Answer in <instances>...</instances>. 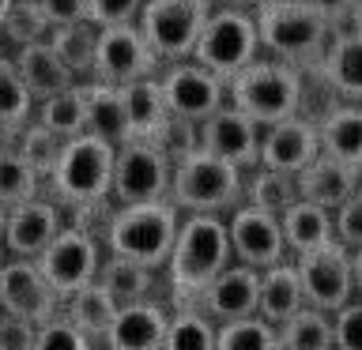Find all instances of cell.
<instances>
[{"mask_svg":"<svg viewBox=\"0 0 362 350\" xmlns=\"http://www.w3.org/2000/svg\"><path fill=\"white\" fill-rule=\"evenodd\" d=\"M245 192H249V203H257V207H264L272 215L291 211L294 203L302 200L298 174L272 169V166H253V177L245 181Z\"/></svg>","mask_w":362,"mask_h":350,"instance_id":"836d02e7","label":"cell"},{"mask_svg":"<svg viewBox=\"0 0 362 350\" xmlns=\"http://www.w3.org/2000/svg\"><path fill=\"white\" fill-rule=\"evenodd\" d=\"M260 49L298 68H321L332 23L313 0H260L257 4Z\"/></svg>","mask_w":362,"mask_h":350,"instance_id":"7a4b0ae2","label":"cell"},{"mask_svg":"<svg viewBox=\"0 0 362 350\" xmlns=\"http://www.w3.org/2000/svg\"><path fill=\"white\" fill-rule=\"evenodd\" d=\"M0 267H4V253H0Z\"/></svg>","mask_w":362,"mask_h":350,"instance_id":"11a10c76","label":"cell"},{"mask_svg":"<svg viewBox=\"0 0 362 350\" xmlns=\"http://www.w3.org/2000/svg\"><path fill=\"white\" fill-rule=\"evenodd\" d=\"M45 16H49L53 27H64V23L87 19L90 16V0H42Z\"/></svg>","mask_w":362,"mask_h":350,"instance_id":"7dc6e473","label":"cell"},{"mask_svg":"<svg viewBox=\"0 0 362 350\" xmlns=\"http://www.w3.org/2000/svg\"><path fill=\"white\" fill-rule=\"evenodd\" d=\"M317 155H321V128L298 113L287 121L264 124V132H260V166L302 174Z\"/></svg>","mask_w":362,"mask_h":350,"instance_id":"ac0fdd59","label":"cell"},{"mask_svg":"<svg viewBox=\"0 0 362 350\" xmlns=\"http://www.w3.org/2000/svg\"><path fill=\"white\" fill-rule=\"evenodd\" d=\"M166 327H170V316L158 301L151 298L129 301V305H121L106 346L110 350H163Z\"/></svg>","mask_w":362,"mask_h":350,"instance_id":"ffe728a7","label":"cell"},{"mask_svg":"<svg viewBox=\"0 0 362 350\" xmlns=\"http://www.w3.org/2000/svg\"><path fill=\"white\" fill-rule=\"evenodd\" d=\"M42 181L45 177L16 151V147H11V151L0 147V203L16 207V203H23V200H34Z\"/></svg>","mask_w":362,"mask_h":350,"instance_id":"f35d334b","label":"cell"},{"mask_svg":"<svg viewBox=\"0 0 362 350\" xmlns=\"http://www.w3.org/2000/svg\"><path fill=\"white\" fill-rule=\"evenodd\" d=\"M155 271L158 267H147L132 256H121V253H110V260H102L98 267V282L106 286L121 305L129 301H140V298H151L155 290Z\"/></svg>","mask_w":362,"mask_h":350,"instance_id":"4dcf8cb0","label":"cell"},{"mask_svg":"<svg viewBox=\"0 0 362 350\" xmlns=\"http://www.w3.org/2000/svg\"><path fill=\"white\" fill-rule=\"evenodd\" d=\"M336 316V346L339 350H362V301H347Z\"/></svg>","mask_w":362,"mask_h":350,"instance_id":"f6af8a7d","label":"cell"},{"mask_svg":"<svg viewBox=\"0 0 362 350\" xmlns=\"http://www.w3.org/2000/svg\"><path fill=\"white\" fill-rule=\"evenodd\" d=\"M49 42H53V49L64 56V64L72 68L76 76H83V72L95 76L102 23H95L90 16L87 19H76V23H64V27H53L49 30Z\"/></svg>","mask_w":362,"mask_h":350,"instance_id":"f1b7e54d","label":"cell"},{"mask_svg":"<svg viewBox=\"0 0 362 350\" xmlns=\"http://www.w3.org/2000/svg\"><path fill=\"white\" fill-rule=\"evenodd\" d=\"M257 49H260L257 16H249L245 8H211L197 38V49H192V61L211 68L215 76L230 79L234 72H242L245 64L257 61Z\"/></svg>","mask_w":362,"mask_h":350,"instance_id":"52a82bcc","label":"cell"},{"mask_svg":"<svg viewBox=\"0 0 362 350\" xmlns=\"http://www.w3.org/2000/svg\"><path fill=\"white\" fill-rule=\"evenodd\" d=\"M260 132H264V124L253 121L245 109H238L234 102H226L223 109L200 121V147L242 169H253L260 166Z\"/></svg>","mask_w":362,"mask_h":350,"instance_id":"2e32d148","label":"cell"},{"mask_svg":"<svg viewBox=\"0 0 362 350\" xmlns=\"http://www.w3.org/2000/svg\"><path fill=\"white\" fill-rule=\"evenodd\" d=\"M245 169L226 162V158L197 147L189 158L174 166V185H170V200L181 211H226L238 207L245 192Z\"/></svg>","mask_w":362,"mask_h":350,"instance_id":"8992f818","label":"cell"},{"mask_svg":"<svg viewBox=\"0 0 362 350\" xmlns=\"http://www.w3.org/2000/svg\"><path fill=\"white\" fill-rule=\"evenodd\" d=\"M64 135L61 132H53L49 124H42L38 117H30L23 128L16 132V151L27 158V162L38 169V174L49 181V174H53V166L61 162V155H64Z\"/></svg>","mask_w":362,"mask_h":350,"instance_id":"d590c367","label":"cell"},{"mask_svg":"<svg viewBox=\"0 0 362 350\" xmlns=\"http://www.w3.org/2000/svg\"><path fill=\"white\" fill-rule=\"evenodd\" d=\"M174 185V162L163 147L147 135H132L117 147L113 162V200L117 203H140V200H163Z\"/></svg>","mask_w":362,"mask_h":350,"instance_id":"9c48e42d","label":"cell"},{"mask_svg":"<svg viewBox=\"0 0 362 350\" xmlns=\"http://www.w3.org/2000/svg\"><path fill=\"white\" fill-rule=\"evenodd\" d=\"M219 350H283L279 346V324L268 316L249 313L219 324Z\"/></svg>","mask_w":362,"mask_h":350,"instance_id":"8d00e7d4","label":"cell"},{"mask_svg":"<svg viewBox=\"0 0 362 350\" xmlns=\"http://www.w3.org/2000/svg\"><path fill=\"white\" fill-rule=\"evenodd\" d=\"M0 350H38V324L0 313Z\"/></svg>","mask_w":362,"mask_h":350,"instance_id":"7bdbcfd3","label":"cell"},{"mask_svg":"<svg viewBox=\"0 0 362 350\" xmlns=\"http://www.w3.org/2000/svg\"><path fill=\"white\" fill-rule=\"evenodd\" d=\"M325 83L347 102H362V30H339L321 61Z\"/></svg>","mask_w":362,"mask_h":350,"instance_id":"603a6c76","label":"cell"},{"mask_svg":"<svg viewBox=\"0 0 362 350\" xmlns=\"http://www.w3.org/2000/svg\"><path fill=\"white\" fill-rule=\"evenodd\" d=\"M313 4L328 16V23H339L344 16L351 19V0H313Z\"/></svg>","mask_w":362,"mask_h":350,"instance_id":"c3c4849f","label":"cell"},{"mask_svg":"<svg viewBox=\"0 0 362 350\" xmlns=\"http://www.w3.org/2000/svg\"><path fill=\"white\" fill-rule=\"evenodd\" d=\"M336 234H339V241L351 245V248L362 245V185L336 207Z\"/></svg>","mask_w":362,"mask_h":350,"instance_id":"ee69618b","label":"cell"},{"mask_svg":"<svg viewBox=\"0 0 362 350\" xmlns=\"http://www.w3.org/2000/svg\"><path fill=\"white\" fill-rule=\"evenodd\" d=\"M61 294L49 282V275L42 271V264L34 256H11L0 267V309L23 320H49L61 309Z\"/></svg>","mask_w":362,"mask_h":350,"instance_id":"8fae6325","label":"cell"},{"mask_svg":"<svg viewBox=\"0 0 362 350\" xmlns=\"http://www.w3.org/2000/svg\"><path fill=\"white\" fill-rule=\"evenodd\" d=\"M166 90V106L170 113H181L189 121H204L215 109H223L230 102V87L223 76H215L211 68H204L200 61H174L170 72L163 76Z\"/></svg>","mask_w":362,"mask_h":350,"instance_id":"5bb4252c","label":"cell"},{"mask_svg":"<svg viewBox=\"0 0 362 350\" xmlns=\"http://www.w3.org/2000/svg\"><path fill=\"white\" fill-rule=\"evenodd\" d=\"M38 264L57 286V294L68 298V294H76L79 286H87V282L98 279V267H102L98 241L87 226L72 222L49 241V248L38 256Z\"/></svg>","mask_w":362,"mask_h":350,"instance_id":"7c38bea8","label":"cell"},{"mask_svg":"<svg viewBox=\"0 0 362 350\" xmlns=\"http://www.w3.org/2000/svg\"><path fill=\"white\" fill-rule=\"evenodd\" d=\"M83 95H87V132L110 140L113 147L132 140L129 109H124V95L117 83H106V79L95 76V83H83Z\"/></svg>","mask_w":362,"mask_h":350,"instance_id":"cb8c5ba5","label":"cell"},{"mask_svg":"<svg viewBox=\"0 0 362 350\" xmlns=\"http://www.w3.org/2000/svg\"><path fill=\"white\" fill-rule=\"evenodd\" d=\"M16 64H19V72H23V79H27L30 95L38 102L61 95V90H68V87H76V72L64 64V56L53 49L49 38L19 45V49H16Z\"/></svg>","mask_w":362,"mask_h":350,"instance_id":"7402d4cb","label":"cell"},{"mask_svg":"<svg viewBox=\"0 0 362 350\" xmlns=\"http://www.w3.org/2000/svg\"><path fill=\"white\" fill-rule=\"evenodd\" d=\"M147 140H155V147H163L166 158L177 166L181 158H189L200 147V121H189V117H181V113H166V121L158 124Z\"/></svg>","mask_w":362,"mask_h":350,"instance_id":"60d3db41","label":"cell"},{"mask_svg":"<svg viewBox=\"0 0 362 350\" xmlns=\"http://www.w3.org/2000/svg\"><path fill=\"white\" fill-rule=\"evenodd\" d=\"M163 350H219V324L204 309L177 305V313L170 316Z\"/></svg>","mask_w":362,"mask_h":350,"instance_id":"e575fe53","label":"cell"},{"mask_svg":"<svg viewBox=\"0 0 362 350\" xmlns=\"http://www.w3.org/2000/svg\"><path fill=\"white\" fill-rule=\"evenodd\" d=\"M249 0H211V8H245Z\"/></svg>","mask_w":362,"mask_h":350,"instance_id":"816d5d0a","label":"cell"},{"mask_svg":"<svg viewBox=\"0 0 362 350\" xmlns=\"http://www.w3.org/2000/svg\"><path fill=\"white\" fill-rule=\"evenodd\" d=\"M351 27L362 30V0H351Z\"/></svg>","mask_w":362,"mask_h":350,"instance_id":"f907efd6","label":"cell"},{"mask_svg":"<svg viewBox=\"0 0 362 350\" xmlns=\"http://www.w3.org/2000/svg\"><path fill=\"white\" fill-rule=\"evenodd\" d=\"M121 95H124V109H129L132 135H151L166 121L170 106H166V90H163V79L158 76L132 79V83L121 87Z\"/></svg>","mask_w":362,"mask_h":350,"instance_id":"1f68e13d","label":"cell"},{"mask_svg":"<svg viewBox=\"0 0 362 350\" xmlns=\"http://www.w3.org/2000/svg\"><path fill=\"white\" fill-rule=\"evenodd\" d=\"M163 56L151 49V42L144 38L140 23H113V27H102V42H98V64L95 76L106 79V83H132V79L155 76Z\"/></svg>","mask_w":362,"mask_h":350,"instance_id":"4fadbf2b","label":"cell"},{"mask_svg":"<svg viewBox=\"0 0 362 350\" xmlns=\"http://www.w3.org/2000/svg\"><path fill=\"white\" fill-rule=\"evenodd\" d=\"M0 30H4V38H11V42H16V49H19V45L49 38L53 23H49V16H45L42 0H16Z\"/></svg>","mask_w":362,"mask_h":350,"instance_id":"ab89813d","label":"cell"},{"mask_svg":"<svg viewBox=\"0 0 362 350\" xmlns=\"http://www.w3.org/2000/svg\"><path fill=\"white\" fill-rule=\"evenodd\" d=\"M317 128H321V151L325 155L362 169V102L328 109Z\"/></svg>","mask_w":362,"mask_h":350,"instance_id":"83f0119b","label":"cell"},{"mask_svg":"<svg viewBox=\"0 0 362 350\" xmlns=\"http://www.w3.org/2000/svg\"><path fill=\"white\" fill-rule=\"evenodd\" d=\"M197 309H204L215 324L234 320V316H249L260 309V267L253 264H230L226 271H219L208 286L197 294Z\"/></svg>","mask_w":362,"mask_h":350,"instance_id":"e0dca14e","label":"cell"},{"mask_svg":"<svg viewBox=\"0 0 362 350\" xmlns=\"http://www.w3.org/2000/svg\"><path fill=\"white\" fill-rule=\"evenodd\" d=\"M0 313H4V309H0Z\"/></svg>","mask_w":362,"mask_h":350,"instance_id":"9f6ffc18","label":"cell"},{"mask_svg":"<svg viewBox=\"0 0 362 350\" xmlns=\"http://www.w3.org/2000/svg\"><path fill=\"white\" fill-rule=\"evenodd\" d=\"M279 346L283 350H332L336 346V316L302 305L291 320L279 324Z\"/></svg>","mask_w":362,"mask_h":350,"instance_id":"f546056e","label":"cell"},{"mask_svg":"<svg viewBox=\"0 0 362 350\" xmlns=\"http://www.w3.org/2000/svg\"><path fill=\"white\" fill-rule=\"evenodd\" d=\"M279 219H283V234H287V245H291L294 256L313 253V248H321V245L339 237L336 234V211H328L313 200H298L291 211H283Z\"/></svg>","mask_w":362,"mask_h":350,"instance_id":"4316f807","label":"cell"},{"mask_svg":"<svg viewBox=\"0 0 362 350\" xmlns=\"http://www.w3.org/2000/svg\"><path fill=\"white\" fill-rule=\"evenodd\" d=\"M177 211L181 207L170 196L121 203L110 215V230H106L110 253L132 256L147 267H166L170 253H174V241H177V230H181Z\"/></svg>","mask_w":362,"mask_h":350,"instance_id":"3957f363","label":"cell"},{"mask_svg":"<svg viewBox=\"0 0 362 350\" xmlns=\"http://www.w3.org/2000/svg\"><path fill=\"white\" fill-rule=\"evenodd\" d=\"M298 264V275H302V290H305V301L317 305L325 313H339L344 305L355 298V264H351V245L328 241L313 253H302L294 256Z\"/></svg>","mask_w":362,"mask_h":350,"instance_id":"30bf717a","label":"cell"},{"mask_svg":"<svg viewBox=\"0 0 362 350\" xmlns=\"http://www.w3.org/2000/svg\"><path fill=\"white\" fill-rule=\"evenodd\" d=\"M34 98L27 79H23L16 56H0V135H16L34 117Z\"/></svg>","mask_w":362,"mask_h":350,"instance_id":"d6a6232c","label":"cell"},{"mask_svg":"<svg viewBox=\"0 0 362 350\" xmlns=\"http://www.w3.org/2000/svg\"><path fill=\"white\" fill-rule=\"evenodd\" d=\"M144 11V0H90V19L102 27L113 23H136Z\"/></svg>","mask_w":362,"mask_h":350,"instance_id":"bcb514c9","label":"cell"},{"mask_svg":"<svg viewBox=\"0 0 362 350\" xmlns=\"http://www.w3.org/2000/svg\"><path fill=\"white\" fill-rule=\"evenodd\" d=\"M230 245H234V256L242 264H253V267H272L279 260H287L291 245H287V234H283V219L272 215L257 203H242L234 207L230 215Z\"/></svg>","mask_w":362,"mask_h":350,"instance_id":"9a60e30c","label":"cell"},{"mask_svg":"<svg viewBox=\"0 0 362 350\" xmlns=\"http://www.w3.org/2000/svg\"><path fill=\"white\" fill-rule=\"evenodd\" d=\"M211 16V0H144L140 30L151 42V49L163 56V64L192 61L197 38Z\"/></svg>","mask_w":362,"mask_h":350,"instance_id":"ba28073f","label":"cell"},{"mask_svg":"<svg viewBox=\"0 0 362 350\" xmlns=\"http://www.w3.org/2000/svg\"><path fill=\"white\" fill-rule=\"evenodd\" d=\"M351 264H355V290L362 294V245L351 248Z\"/></svg>","mask_w":362,"mask_h":350,"instance_id":"681fc988","label":"cell"},{"mask_svg":"<svg viewBox=\"0 0 362 350\" xmlns=\"http://www.w3.org/2000/svg\"><path fill=\"white\" fill-rule=\"evenodd\" d=\"M64 230L61 207L42 196L23 200L16 207H8V226H4V248L11 256H34L38 260L49 241Z\"/></svg>","mask_w":362,"mask_h":350,"instance_id":"d6986e66","label":"cell"},{"mask_svg":"<svg viewBox=\"0 0 362 350\" xmlns=\"http://www.w3.org/2000/svg\"><path fill=\"white\" fill-rule=\"evenodd\" d=\"M230 102L260 124L287 121L302 109V72L287 61H253L226 79Z\"/></svg>","mask_w":362,"mask_h":350,"instance_id":"5b68a950","label":"cell"},{"mask_svg":"<svg viewBox=\"0 0 362 350\" xmlns=\"http://www.w3.org/2000/svg\"><path fill=\"white\" fill-rule=\"evenodd\" d=\"M95 343L79 332V324L72 320V316H49V320L38 324V350H90Z\"/></svg>","mask_w":362,"mask_h":350,"instance_id":"b9f144b4","label":"cell"},{"mask_svg":"<svg viewBox=\"0 0 362 350\" xmlns=\"http://www.w3.org/2000/svg\"><path fill=\"white\" fill-rule=\"evenodd\" d=\"M11 4H16V0H0V27H4V19H8V11H11Z\"/></svg>","mask_w":362,"mask_h":350,"instance_id":"f5cc1de1","label":"cell"},{"mask_svg":"<svg viewBox=\"0 0 362 350\" xmlns=\"http://www.w3.org/2000/svg\"><path fill=\"white\" fill-rule=\"evenodd\" d=\"M68 316L79 324V332H83L95 346H106L110 339V327L117 320L121 313V301L113 298V294L102 286V282H87V286H79L76 294H68Z\"/></svg>","mask_w":362,"mask_h":350,"instance_id":"484cf974","label":"cell"},{"mask_svg":"<svg viewBox=\"0 0 362 350\" xmlns=\"http://www.w3.org/2000/svg\"><path fill=\"white\" fill-rule=\"evenodd\" d=\"M234 245H230V222L219 219V211H189L177 230L174 253L166 260L170 294L177 305H192L197 294L230 267Z\"/></svg>","mask_w":362,"mask_h":350,"instance_id":"6da1fadb","label":"cell"},{"mask_svg":"<svg viewBox=\"0 0 362 350\" xmlns=\"http://www.w3.org/2000/svg\"><path fill=\"white\" fill-rule=\"evenodd\" d=\"M358 185H362V169L351 166V162H339V158L325 155V151L298 174L302 200H313V203H321V207H328V211H336Z\"/></svg>","mask_w":362,"mask_h":350,"instance_id":"44dd1931","label":"cell"},{"mask_svg":"<svg viewBox=\"0 0 362 350\" xmlns=\"http://www.w3.org/2000/svg\"><path fill=\"white\" fill-rule=\"evenodd\" d=\"M4 226H8V203H0V237H4Z\"/></svg>","mask_w":362,"mask_h":350,"instance_id":"db71d44e","label":"cell"},{"mask_svg":"<svg viewBox=\"0 0 362 350\" xmlns=\"http://www.w3.org/2000/svg\"><path fill=\"white\" fill-rule=\"evenodd\" d=\"M305 301V290H302V275H298V264L294 260H279L260 271V316H268L272 324H283L291 320L294 313L302 309Z\"/></svg>","mask_w":362,"mask_h":350,"instance_id":"d4e9b609","label":"cell"},{"mask_svg":"<svg viewBox=\"0 0 362 350\" xmlns=\"http://www.w3.org/2000/svg\"><path fill=\"white\" fill-rule=\"evenodd\" d=\"M38 121L49 124L53 132H61L64 140L72 135H83L87 132V95H83V83L61 90V95L38 102Z\"/></svg>","mask_w":362,"mask_h":350,"instance_id":"74e56055","label":"cell"},{"mask_svg":"<svg viewBox=\"0 0 362 350\" xmlns=\"http://www.w3.org/2000/svg\"><path fill=\"white\" fill-rule=\"evenodd\" d=\"M113 162H117V147L110 140H102L95 132L72 135L64 143L61 162L49 174L53 196L76 211L102 207L113 196Z\"/></svg>","mask_w":362,"mask_h":350,"instance_id":"277c9868","label":"cell"}]
</instances>
